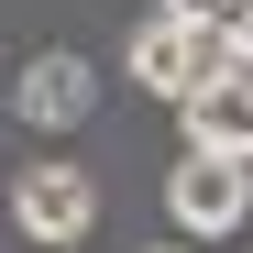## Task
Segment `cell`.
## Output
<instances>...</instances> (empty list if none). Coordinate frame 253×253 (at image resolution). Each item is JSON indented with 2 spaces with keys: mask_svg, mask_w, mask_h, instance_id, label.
<instances>
[{
  "mask_svg": "<svg viewBox=\"0 0 253 253\" xmlns=\"http://www.w3.org/2000/svg\"><path fill=\"white\" fill-rule=\"evenodd\" d=\"M11 231H22V242H44V253L88 242V231H99V187H88V165H66V154L11 165Z\"/></svg>",
  "mask_w": 253,
  "mask_h": 253,
  "instance_id": "obj_1",
  "label": "cell"
},
{
  "mask_svg": "<svg viewBox=\"0 0 253 253\" xmlns=\"http://www.w3.org/2000/svg\"><path fill=\"white\" fill-rule=\"evenodd\" d=\"M132 77H143L154 99H176V110H187L198 88L242 77V44H231V33H187V22H165V11H154V22L132 33Z\"/></svg>",
  "mask_w": 253,
  "mask_h": 253,
  "instance_id": "obj_2",
  "label": "cell"
},
{
  "mask_svg": "<svg viewBox=\"0 0 253 253\" xmlns=\"http://www.w3.org/2000/svg\"><path fill=\"white\" fill-rule=\"evenodd\" d=\"M242 209H253V165H231V154H176L165 165V220H176V242L242 231Z\"/></svg>",
  "mask_w": 253,
  "mask_h": 253,
  "instance_id": "obj_3",
  "label": "cell"
},
{
  "mask_svg": "<svg viewBox=\"0 0 253 253\" xmlns=\"http://www.w3.org/2000/svg\"><path fill=\"white\" fill-rule=\"evenodd\" d=\"M11 110L33 121V132H77V121L99 110V66H88V55H33V66L11 77Z\"/></svg>",
  "mask_w": 253,
  "mask_h": 253,
  "instance_id": "obj_4",
  "label": "cell"
},
{
  "mask_svg": "<svg viewBox=\"0 0 253 253\" xmlns=\"http://www.w3.org/2000/svg\"><path fill=\"white\" fill-rule=\"evenodd\" d=\"M176 121H187V154H231V165H253V88H242V77L198 88Z\"/></svg>",
  "mask_w": 253,
  "mask_h": 253,
  "instance_id": "obj_5",
  "label": "cell"
},
{
  "mask_svg": "<svg viewBox=\"0 0 253 253\" xmlns=\"http://www.w3.org/2000/svg\"><path fill=\"white\" fill-rule=\"evenodd\" d=\"M165 22H187V33H231V44H253V0H154Z\"/></svg>",
  "mask_w": 253,
  "mask_h": 253,
  "instance_id": "obj_6",
  "label": "cell"
},
{
  "mask_svg": "<svg viewBox=\"0 0 253 253\" xmlns=\"http://www.w3.org/2000/svg\"><path fill=\"white\" fill-rule=\"evenodd\" d=\"M143 253H198V242H143Z\"/></svg>",
  "mask_w": 253,
  "mask_h": 253,
  "instance_id": "obj_7",
  "label": "cell"
},
{
  "mask_svg": "<svg viewBox=\"0 0 253 253\" xmlns=\"http://www.w3.org/2000/svg\"><path fill=\"white\" fill-rule=\"evenodd\" d=\"M242 88H253V44H242Z\"/></svg>",
  "mask_w": 253,
  "mask_h": 253,
  "instance_id": "obj_8",
  "label": "cell"
}]
</instances>
